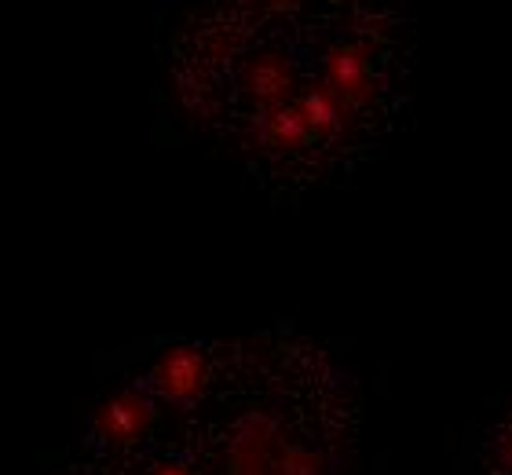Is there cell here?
I'll use <instances>...</instances> for the list:
<instances>
[{"label":"cell","instance_id":"cell-1","mask_svg":"<svg viewBox=\"0 0 512 475\" xmlns=\"http://www.w3.org/2000/svg\"><path fill=\"white\" fill-rule=\"evenodd\" d=\"M150 424H154V402L139 391H125L96 413L92 428H96V439H103V443L132 446L150 432Z\"/></svg>","mask_w":512,"mask_h":475},{"label":"cell","instance_id":"cell-2","mask_svg":"<svg viewBox=\"0 0 512 475\" xmlns=\"http://www.w3.org/2000/svg\"><path fill=\"white\" fill-rule=\"evenodd\" d=\"M205 359L191 348H172L154 370V388L172 402H194L205 391Z\"/></svg>","mask_w":512,"mask_h":475},{"label":"cell","instance_id":"cell-3","mask_svg":"<svg viewBox=\"0 0 512 475\" xmlns=\"http://www.w3.org/2000/svg\"><path fill=\"white\" fill-rule=\"evenodd\" d=\"M154 475H194L191 468H183V465H161Z\"/></svg>","mask_w":512,"mask_h":475}]
</instances>
